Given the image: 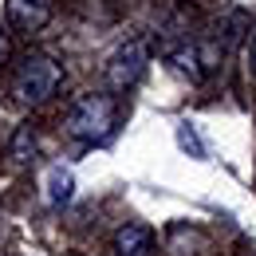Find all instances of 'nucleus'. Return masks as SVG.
I'll use <instances>...</instances> for the list:
<instances>
[{
  "label": "nucleus",
  "mask_w": 256,
  "mask_h": 256,
  "mask_svg": "<svg viewBox=\"0 0 256 256\" xmlns=\"http://www.w3.org/2000/svg\"><path fill=\"white\" fill-rule=\"evenodd\" d=\"M118 122V102L110 95H79L64 114V130L75 142H102Z\"/></svg>",
  "instance_id": "1"
},
{
  "label": "nucleus",
  "mask_w": 256,
  "mask_h": 256,
  "mask_svg": "<svg viewBox=\"0 0 256 256\" xmlns=\"http://www.w3.org/2000/svg\"><path fill=\"white\" fill-rule=\"evenodd\" d=\"M60 83H64V71L44 52H28L16 64V71H12V95L20 98V102H28V106L48 102V98L60 91Z\"/></svg>",
  "instance_id": "2"
},
{
  "label": "nucleus",
  "mask_w": 256,
  "mask_h": 256,
  "mask_svg": "<svg viewBox=\"0 0 256 256\" xmlns=\"http://www.w3.org/2000/svg\"><path fill=\"white\" fill-rule=\"evenodd\" d=\"M142 71H146V48L142 44H126L106 64V87L110 91H130L142 79Z\"/></svg>",
  "instance_id": "3"
},
{
  "label": "nucleus",
  "mask_w": 256,
  "mask_h": 256,
  "mask_svg": "<svg viewBox=\"0 0 256 256\" xmlns=\"http://www.w3.org/2000/svg\"><path fill=\"white\" fill-rule=\"evenodd\" d=\"M4 20H8L16 32L32 36L52 20V0H8V4H4Z\"/></svg>",
  "instance_id": "4"
},
{
  "label": "nucleus",
  "mask_w": 256,
  "mask_h": 256,
  "mask_svg": "<svg viewBox=\"0 0 256 256\" xmlns=\"http://www.w3.org/2000/svg\"><path fill=\"white\" fill-rule=\"evenodd\" d=\"M154 252V228L150 224H122L114 232V256H150Z\"/></svg>",
  "instance_id": "5"
},
{
  "label": "nucleus",
  "mask_w": 256,
  "mask_h": 256,
  "mask_svg": "<svg viewBox=\"0 0 256 256\" xmlns=\"http://www.w3.org/2000/svg\"><path fill=\"white\" fill-rule=\"evenodd\" d=\"M8 158H12V166H28L36 158V130L32 126H16L12 146H8Z\"/></svg>",
  "instance_id": "6"
},
{
  "label": "nucleus",
  "mask_w": 256,
  "mask_h": 256,
  "mask_svg": "<svg viewBox=\"0 0 256 256\" xmlns=\"http://www.w3.org/2000/svg\"><path fill=\"white\" fill-rule=\"evenodd\" d=\"M71 174H67L64 166H52V174H48V201L52 205H64V201H71Z\"/></svg>",
  "instance_id": "7"
},
{
  "label": "nucleus",
  "mask_w": 256,
  "mask_h": 256,
  "mask_svg": "<svg viewBox=\"0 0 256 256\" xmlns=\"http://www.w3.org/2000/svg\"><path fill=\"white\" fill-rule=\"evenodd\" d=\"M170 60H174V67H178L182 75H190V79H201V71H205V67H201V56H197V48H193V44H190V48H178Z\"/></svg>",
  "instance_id": "8"
},
{
  "label": "nucleus",
  "mask_w": 256,
  "mask_h": 256,
  "mask_svg": "<svg viewBox=\"0 0 256 256\" xmlns=\"http://www.w3.org/2000/svg\"><path fill=\"white\" fill-rule=\"evenodd\" d=\"M244 64H248V75L256 79V32L248 36V48H244Z\"/></svg>",
  "instance_id": "9"
},
{
  "label": "nucleus",
  "mask_w": 256,
  "mask_h": 256,
  "mask_svg": "<svg viewBox=\"0 0 256 256\" xmlns=\"http://www.w3.org/2000/svg\"><path fill=\"white\" fill-rule=\"evenodd\" d=\"M8 52H12V44H8V32H4V28H0V64H4V60H8Z\"/></svg>",
  "instance_id": "10"
},
{
  "label": "nucleus",
  "mask_w": 256,
  "mask_h": 256,
  "mask_svg": "<svg viewBox=\"0 0 256 256\" xmlns=\"http://www.w3.org/2000/svg\"><path fill=\"white\" fill-rule=\"evenodd\" d=\"M244 256H256V248H252V252H244Z\"/></svg>",
  "instance_id": "11"
}]
</instances>
